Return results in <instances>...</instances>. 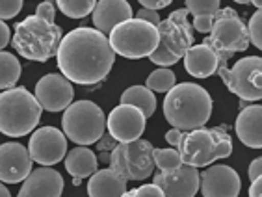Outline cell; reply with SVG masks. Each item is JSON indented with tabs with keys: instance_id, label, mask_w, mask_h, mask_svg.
Instances as JSON below:
<instances>
[{
	"instance_id": "obj_26",
	"label": "cell",
	"mask_w": 262,
	"mask_h": 197,
	"mask_svg": "<svg viewBox=\"0 0 262 197\" xmlns=\"http://www.w3.org/2000/svg\"><path fill=\"white\" fill-rule=\"evenodd\" d=\"M20 67L15 54H10L6 51H0V90H11L20 78Z\"/></svg>"
},
{
	"instance_id": "obj_32",
	"label": "cell",
	"mask_w": 262,
	"mask_h": 197,
	"mask_svg": "<svg viewBox=\"0 0 262 197\" xmlns=\"http://www.w3.org/2000/svg\"><path fill=\"white\" fill-rule=\"evenodd\" d=\"M23 10V0H0V20L13 19Z\"/></svg>"
},
{
	"instance_id": "obj_23",
	"label": "cell",
	"mask_w": 262,
	"mask_h": 197,
	"mask_svg": "<svg viewBox=\"0 0 262 197\" xmlns=\"http://www.w3.org/2000/svg\"><path fill=\"white\" fill-rule=\"evenodd\" d=\"M99 167V158L86 145H76L73 151L67 152L66 169L73 175V179H86L91 177Z\"/></svg>"
},
{
	"instance_id": "obj_35",
	"label": "cell",
	"mask_w": 262,
	"mask_h": 197,
	"mask_svg": "<svg viewBox=\"0 0 262 197\" xmlns=\"http://www.w3.org/2000/svg\"><path fill=\"white\" fill-rule=\"evenodd\" d=\"M116 145H117V142L110 136V134H102L101 140L97 142V149H99L101 152H102V151H104V152L112 151V149H114Z\"/></svg>"
},
{
	"instance_id": "obj_14",
	"label": "cell",
	"mask_w": 262,
	"mask_h": 197,
	"mask_svg": "<svg viewBox=\"0 0 262 197\" xmlns=\"http://www.w3.org/2000/svg\"><path fill=\"white\" fill-rule=\"evenodd\" d=\"M34 97L43 110L61 112L73 102L75 90H73V84L63 75L51 73V75L39 78V82L35 84Z\"/></svg>"
},
{
	"instance_id": "obj_39",
	"label": "cell",
	"mask_w": 262,
	"mask_h": 197,
	"mask_svg": "<svg viewBox=\"0 0 262 197\" xmlns=\"http://www.w3.org/2000/svg\"><path fill=\"white\" fill-rule=\"evenodd\" d=\"M260 173H262V158H255V160L249 164V181H255V179L260 177Z\"/></svg>"
},
{
	"instance_id": "obj_21",
	"label": "cell",
	"mask_w": 262,
	"mask_h": 197,
	"mask_svg": "<svg viewBox=\"0 0 262 197\" xmlns=\"http://www.w3.org/2000/svg\"><path fill=\"white\" fill-rule=\"evenodd\" d=\"M220 60L216 52L210 47L201 43V45H192L184 54V67L195 78H208L217 71Z\"/></svg>"
},
{
	"instance_id": "obj_43",
	"label": "cell",
	"mask_w": 262,
	"mask_h": 197,
	"mask_svg": "<svg viewBox=\"0 0 262 197\" xmlns=\"http://www.w3.org/2000/svg\"><path fill=\"white\" fill-rule=\"evenodd\" d=\"M101 160H102V162H106V164H108V162H110V155H108V152H104V151H102V155H101Z\"/></svg>"
},
{
	"instance_id": "obj_24",
	"label": "cell",
	"mask_w": 262,
	"mask_h": 197,
	"mask_svg": "<svg viewBox=\"0 0 262 197\" xmlns=\"http://www.w3.org/2000/svg\"><path fill=\"white\" fill-rule=\"evenodd\" d=\"M184 4H186L184 8H186L188 15H193V30L201 32V34H208L222 0H186Z\"/></svg>"
},
{
	"instance_id": "obj_9",
	"label": "cell",
	"mask_w": 262,
	"mask_h": 197,
	"mask_svg": "<svg viewBox=\"0 0 262 197\" xmlns=\"http://www.w3.org/2000/svg\"><path fill=\"white\" fill-rule=\"evenodd\" d=\"M63 134L76 145H91L101 140L106 128L104 112L91 101L71 102L61 117Z\"/></svg>"
},
{
	"instance_id": "obj_18",
	"label": "cell",
	"mask_w": 262,
	"mask_h": 197,
	"mask_svg": "<svg viewBox=\"0 0 262 197\" xmlns=\"http://www.w3.org/2000/svg\"><path fill=\"white\" fill-rule=\"evenodd\" d=\"M63 186L66 182L61 173L49 166H43L30 171L17 197H61Z\"/></svg>"
},
{
	"instance_id": "obj_40",
	"label": "cell",
	"mask_w": 262,
	"mask_h": 197,
	"mask_svg": "<svg viewBox=\"0 0 262 197\" xmlns=\"http://www.w3.org/2000/svg\"><path fill=\"white\" fill-rule=\"evenodd\" d=\"M260 188H262V179H255L251 181V188H249V197H262L260 195Z\"/></svg>"
},
{
	"instance_id": "obj_33",
	"label": "cell",
	"mask_w": 262,
	"mask_h": 197,
	"mask_svg": "<svg viewBox=\"0 0 262 197\" xmlns=\"http://www.w3.org/2000/svg\"><path fill=\"white\" fill-rule=\"evenodd\" d=\"M35 17L47 20V23H54L56 17V8H54V0H45L41 2L37 8H35Z\"/></svg>"
},
{
	"instance_id": "obj_28",
	"label": "cell",
	"mask_w": 262,
	"mask_h": 197,
	"mask_svg": "<svg viewBox=\"0 0 262 197\" xmlns=\"http://www.w3.org/2000/svg\"><path fill=\"white\" fill-rule=\"evenodd\" d=\"M175 84V73L167 67H160L157 71H152L145 80V87H149L151 91H157V93H167Z\"/></svg>"
},
{
	"instance_id": "obj_16",
	"label": "cell",
	"mask_w": 262,
	"mask_h": 197,
	"mask_svg": "<svg viewBox=\"0 0 262 197\" xmlns=\"http://www.w3.org/2000/svg\"><path fill=\"white\" fill-rule=\"evenodd\" d=\"M32 171L30 152L23 143L8 142L0 145V182L17 184Z\"/></svg>"
},
{
	"instance_id": "obj_29",
	"label": "cell",
	"mask_w": 262,
	"mask_h": 197,
	"mask_svg": "<svg viewBox=\"0 0 262 197\" xmlns=\"http://www.w3.org/2000/svg\"><path fill=\"white\" fill-rule=\"evenodd\" d=\"M152 162L160 171H171L182 166L181 155L177 149H155L152 147Z\"/></svg>"
},
{
	"instance_id": "obj_27",
	"label": "cell",
	"mask_w": 262,
	"mask_h": 197,
	"mask_svg": "<svg viewBox=\"0 0 262 197\" xmlns=\"http://www.w3.org/2000/svg\"><path fill=\"white\" fill-rule=\"evenodd\" d=\"M58 10L69 19H84L93 11L97 0H54Z\"/></svg>"
},
{
	"instance_id": "obj_8",
	"label": "cell",
	"mask_w": 262,
	"mask_h": 197,
	"mask_svg": "<svg viewBox=\"0 0 262 197\" xmlns=\"http://www.w3.org/2000/svg\"><path fill=\"white\" fill-rule=\"evenodd\" d=\"M108 43L116 54L128 60L149 58L158 47V30L155 25L132 17L114 26Z\"/></svg>"
},
{
	"instance_id": "obj_2",
	"label": "cell",
	"mask_w": 262,
	"mask_h": 197,
	"mask_svg": "<svg viewBox=\"0 0 262 197\" xmlns=\"http://www.w3.org/2000/svg\"><path fill=\"white\" fill-rule=\"evenodd\" d=\"M164 116L179 130L201 128L212 116V97L205 87L193 82L175 84L164 99Z\"/></svg>"
},
{
	"instance_id": "obj_30",
	"label": "cell",
	"mask_w": 262,
	"mask_h": 197,
	"mask_svg": "<svg viewBox=\"0 0 262 197\" xmlns=\"http://www.w3.org/2000/svg\"><path fill=\"white\" fill-rule=\"evenodd\" d=\"M247 28V37H249V43L257 47V49H262V11L257 10L249 19V25H246Z\"/></svg>"
},
{
	"instance_id": "obj_31",
	"label": "cell",
	"mask_w": 262,
	"mask_h": 197,
	"mask_svg": "<svg viewBox=\"0 0 262 197\" xmlns=\"http://www.w3.org/2000/svg\"><path fill=\"white\" fill-rule=\"evenodd\" d=\"M121 197H164V193L157 184H143L134 190H126Z\"/></svg>"
},
{
	"instance_id": "obj_22",
	"label": "cell",
	"mask_w": 262,
	"mask_h": 197,
	"mask_svg": "<svg viewBox=\"0 0 262 197\" xmlns=\"http://www.w3.org/2000/svg\"><path fill=\"white\" fill-rule=\"evenodd\" d=\"M125 179L112 167L97 169L88 181V195L90 197H121L126 192Z\"/></svg>"
},
{
	"instance_id": "obj_42",
	"label": "cell",
	"mask_w": 262,
	"mask_h": 197,
	"mask_svg": "<svg viewBox=\"0 0 262 197\" xmlns=\"http://www.w3.org/2000/svg\"><path fill=\"white\" fill-rule=\"evenodd\" d=\"M0 197H11L10 190L4 186V182H0Z\"/></svg>"
},
{
	"instance_id": "obj_5",
	"label": "cell",
	"mask_w": 262,
	"mask_h": 197,
	"mask_svg": "<svg viewBox=\"0 0 262 197\" xmlns=\"http://www.w3.org/2000/svg\"><path fill=\"white\" fill-rule=\"evenodd\" d=\"M43 108L26 87H11L0 93V132L20 138L34 130Z\"/></svg>"
},
{
	"instance_id": "obj_4",
	"label": "cell",
	"mask_w": 262,
	"mask_h": 197,
	"mask_svg": "<svg viewBox=\"0 0 262 197\" xmlns=\"http://www.w3.org/2000/svg\"><path fill=\"white\" fill-rule=\"evenodd\" d=\"M61 30L54 23H47L39 17L30 15L15 25V34L11 37L13 49L23 58L34 61H47L60 47Z\"/></svg>"
},
{
	"instance_id": "obj_37",
	"label": "cell",
	"mask_w": 262,
	"mask_h": 197,
	"mask_svg": "<svg viewBox=\"0 0 262 197\" xmlns=\"http://www.w3.org/2000/svg\"><path fill=\"white\" fill-rule=\"evenodd\" d=\"M182 134H184V130H179V128H171V130L166 132V142L169 143V145H171L173 149H177V147H179V143H181V140H182Z\"/></svg>"
},
{
	"instance_id": "obj_19",
	"label": "cell",
	"mask_w": 262,
	"mask_h": 197,
	"mask_svg": "<svg viewBox=\"0 0 262 197\" xmlns=\"http://www.w3.org/2000/svg\"><path fill=\"white\" fill-rule=\"evenodd\" d=\"M93 25L102 34H110L114 26L132 19L134 11L126 0H99L93 8Z\"/></svg>"
},
{
	"instance_id": "obj_38",
	"label": "cell",
	"mask_w": 262,
	"mask_h": 197,
	"mask_svg": "<svg viewBox=\"0 0 262 197\" xmlns=\"http://www.w3.org/2000/svg\"><path fill=\"white\" fill-rule=\"evenodd\" d=\"M11 39V34H10V26L6 25L4 20H0V51H4L8 43Z\"/></svg>"
},
{
	"instance_id": "obj_41",
	"label": "cell",
	"mask_w": 262,
	"mask_h": 197,
	"mask_svg": "<svg viewBox=\"0 0 262 197\" xmlns=\"http://www.w3.org/2000/svg\"><path fill=\"white\" fill-rule=\"evenodd\" d=\"M234 2H238V4H251V6H255L257 10L262 8V0H234Z\"/></svg>"
},
{
	"instance_id": "obj_13",
	"label": "cell",
	"mask_w": 262,
	"mask_h": 197,
	"mask_svg": "<svg viewBox=\"0 0 262 197\" xmlns=\"http://www.w3.org/2000/svg\"><path fill=\"white\" fill-rule=\"evenodd\" d=\"M145 116L130 104H119L108 114V134L117 143H126L140 140L145 132Z\"/></svg>"
},
{
	"instance_id": "obj_3",
	"label": "cell",
	"mask_w": 262,
	"mask_h": 197,
	"mask_svg": "<svg viewBox=\"0 0 262 197\" xmlns=\"http://www.w3.org/2000/svg\"><path fill=\"white\" fill-rule=\"evenodd\" d=\"M182 164L193 167L210 166L220 158H227L232 152V138L229 126L220 125L214 128H193L182 134V140L177 147Z\"/></svg>"
},
{
	"instance_id": "obj_15",
	"label": "cell",
	"mask_w": 262,
	"mask_h": 197,
	"mask_svg": "<svg viewBox=\"0 0 262 197\" xmlns=\"http://www.w3.org/2000/svg\"><path fill=\"white\" fill-rule=\"evenodd\" d=\"M199 175L197 167L182 164L171 171H160L152 177V184L162 190L164 197H195L199 190Z\"/></svg>"
},
{
	"instance_id": "obj_7",
	"label": "cell",
	"mask_w": 262,
	"mask_h": 197,
	"mask_svg": "<svg viewBox=\"0 0 262 197\" xmlns=\"http://www.w3.org/2000/svg\"><path fill=\"white\" fill-rule=\"evenodd\" d=\"M208 34L210 36L205 37L203 43L216 52L217 60H220L217 67H227V61L232 58V54L247 51V47H249L246 25L236 13V10H232V8L216 11Z\"/></svg>"
},
{
	"instance_id": "obj_34",
	"label": "cell",
	"mask_w": 262,
	"mask_h": 197,
	"mask_svg": "<svg viewBox=\"0 0 262 197\" xmlns=\"http://www.w3.org/2000/svg\"><path fill=\"white\" fill-rule=\"evenodd\" d=\"M136 19L145 20V23H149V25H155V26H157L158 23L162 20L157 11H155V10H147V8H143V10H138Z\"/></svg>"
},
{
	"instance_id": "obj_20",
	"label": "cell",
	"mask_w": 262,
	"mask_h": 197,
	"mask_svg": "<svg viewBox=\"0 0 262 197\" xmlns=\"http://www.w3.org/2000/svg\"><path fill=\"white\" fill-rule=\"evenodd\" d=\"M236 136L244 145L251 149H260L262 147V106L260 104H251L244 106L240 110L234 123Z\"/></svg>"
},
{
	"instance_id": "obj_17",
	"label": "cell",
	"mask_w": 262,
	"mask_h": 197,
	"mask_svg": "<svg viewBox=\"0 0 262 197\" xmlns=\"http://www.w3.org/2000/svg\"><path fill=\"white\" fill-rule=\"evenodd\" d=\"M240 188V175L231 166H212L199 175L203 197H238Z\"/></svg>"
},
{
	"instance_id": "obj_10",
	"label": "cell",
	"mask_w": 262,
	"mask_h": 197,
	"mask_svg": "<svg viewBox=\"0 0 262 197\" xmlns=\"http://www.w3.org/2000/svg\"><path fill=\"white\" fill-rule=\"evenodd\" d=\"M110 167L125 181H145L152 175V145L147 140L117 143L110 151Z\"/></svg>"
},
{
	"instance_id": "obj_6",
	"label": "cell",
	"mask_w": 262,
	"mask_h": 197,
	"mask_svg": "<svg viewBox=\"0 0 262 197\" xmlns=\"http://www.w3.org/2000/svg\"><path fill=\"white\" fill-rule=\"evenodd\" d=\"M158 47L155 49L149 60L158 67L175 65L182 60L186 51L193 45V28L188 20L186 8L175 10L169 17L157 25Z\"/></svg>"
},
{
	"instance_id": "obj_36",
	"label": "cell",
	"mask_w": 262,
	"mask_h": 197,
	"mask_svg": "<svg viewBox=\"0 0 262 197\" xmlns=\"http://www.w3.org/2000/svg\"><path fill=\"white\" fill-rule=\"evenodd\" d=\"M143 8H147V10H162V8H167V6L171 4L173 0H138Z\"/></svg>"
},
{
	"instance_id": "obj_1",
	"label": "cell",
	"mask_w": 262,
	"mask_h": 197,
	"mask_svg": "<svg viewBox=\"0 0 262 197\" xmlns=\"http://www.w3.org/2000/svg\"><path fill=\"white\" fill-rule=\"evenodd\" d=\"M58 69L67 80L80 86H95L114 67L116 52L108 37L97 28L80 26L61 37L56 51Z\"/></svg>"
},
{
	"instance_id": "obj_25",
	"label": "cell",
	"mask_w": 262,
	"mask_h": 197,
	"mask_svg": "<svg viewBox=\"0 0 262 197\" xmlns=\"http://www.w3.org/2000/svg\"><path fill=\"white\" fill-rule=\"evenodd\" d=\"M121 104L136 106L147 119V117H152V114L157 110V97H155V91H151L145 86H130L128 90L123 91Z\"/></svg>"
},
{
	"instance_id": "obj_12",
	"label": "cell",
	"mask_w": 262,
	"mask_h": 197,
	"mask_svg": "<svg viewBox=\"0 0 262 197\" xmlns=\"http://www.w3.org/2000/svg\"><path fill=\"white\" fill-rule=\"evenodd\" d=\"M30 158L41 166H54L67 155V138L56 126H43L34 130L28 142Z\"/></svg>"
},
{
	"instance_id": "obj_11",
	"label": "cell",
	"mask_w": 262,
	"mask_h": 197,
	"mask_svg": "<svg viewBox=\"0 0 262 197\" xmlns=\"http://www.w3.org/2000/svg\"><path fill=\"white\" fill-rule=\"evenodd\" d=\"M216 73L240 101L258 102L262 99V60L258 56H246L232 67H217Z\"/></svg>"
}]
</instances>
